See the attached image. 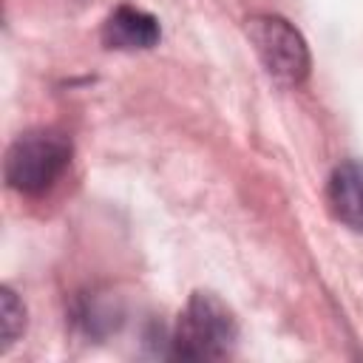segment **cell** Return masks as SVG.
Masks as SVG:
<instances>
[{
    "label": "cell",
    "mask_w": 363,
    "mask_h": 363,
    "mask_svg": "<svg viewBox=\"0 0 363 363\" xmlns=\"http://www.w3.org/2000/svg\"><path fill=\"white\" fill-rule=\"evenodd\" d=\"M238 337L233 312L210 292H196L179 315L173 335V354L184 360L227 357Z\"/></svg>",
    "instance_id": "obj_1"
},
{
    "label": "cell",
    "mask_w": 363,
    "mask_h": 363,
    "mask_svg": "<svg viewBox=\"0 0 363 363\" xmlns=\"http://www.w3.org/2000/svg\"><path fill=\"white\" fill-rule=\"evenodd\" d=\"M159 20L142 9L133 6H119L116 11L108 14L102 26V43L108 48L119 51H136V48H153L159 43Z\"/></svg>",
    "instance_id": "obj_4"
},
{
    "label": "cell",
    "mask_w": 363,
    "mask_h": 363,
    "mask_svg": "<svg viewBox=\"0 0 363 363\" xmlns=\"http://www.w3.org/2000/svg\"><path fill=\"white\" fill-rule=\"evenodd\" d=\"M326 199L337 221L363 233V164L360 162H343L335 167L326 187Z\"/></svg>",
    "instance_id": "obj_5"
},
{
    "label": "cell",
    "mask_w": 363,
    "mask_h": 363,
    "mask_svg": "<svg viewBox=\"0 0 363 363\" xmlns=\"http://www.w3.org/2000/svg\"><path fill=\"white\" fill-rule=\"evenodd\" d=\"M71 162V139L60 130H28L6 153V182L20 193L48 190Z\"/></svg>",
    "instance_id": "obj_2"
},
{
    "label": "cell",
    "mask_w": 363,
    "mask_h": 363,
    "mask_svg": "<svg viewBox=\"0 0 363 363\" xmlns=\"http://www.w3.org/2000/svg\"><path fill=\"white\" fill-rule=\"evenodd\" d=\"M23 323H26L23 303L17 301V295H14L11 289H3V292H0V332H3V349L14 343V337L23 332Z\"/></svg>",
    "instance_id": "obj_6"
},
{
    "label": "cell",
    "mask_w": 363,
    "mask_h": 363,
    "mask_svg": "<svg viewBox=\"0 0 363 363\" xmlns=\"http://www.w3.org/2000/svg\"><path fill=\"white\" fill-rule=\"evenodd\" d=\"M247 37L255 45L267 74L281 85H301L309 74V48L298 28L278 14H255L247 20Z\"/></svg>",
    "instance_id": "obj_3"
}]
</instances>
